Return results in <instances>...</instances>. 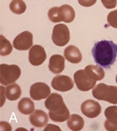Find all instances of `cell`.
<instances>
[{"label": "cell", "mask_w": 117, "mask_h": 131, "mask_svg": "<svg viewBox=\"0 0 117 131\" xmlns=\"http://www.w3.org/2000/svg\"><path fill=\"white\" fill-rule=\"evenodd\" d=\"M18 109L23 114H29L35 111V104L28 97H24L18 102Z\"/></svg>", "instance_id": "cell-19"}, {"label": "cell", "mask_w": 117, "mask_h": 131, "mask_svg": "<svg viewBox=\"0 0 117 131\" xmlns=\"http://www.w3.org/2000/svg\"><path fill=\"white\" fill-rule=\"evenodd\" d=\"M70 33L68 27L65 24H58L54 26L52 34V41L58 46H64L69 43Z\"/></svg>", "instance_id": "cell-5"}, {"label": "cell", "mask_w": 117, "mask_h": 131, "mask_svg": "<svg viewBox=\"0 0 117 131\" xmlns=\"http://www.w3.org/2000/svg\"><path fill=\"white\" fill-rule=\"evenodd\" d=\"M48 68L53 74H59L63 72L65 70L64 57L58 54L52 56L49 60Z\"/></svg>", "instance_id": "cell-14"}, {"label": "cell", "mask_w": 117, "mask_h": 131, "mask_svg": "<svg viewBox=\"0 0 117 131\" xmlns=\"http://www.w3.org/2000/svg\"><path fill=\"white\" fill-rule=\"evenodd\" d=\"M67 126L70 130L75 131L81 130L84 126V121L81 116L72 114L67 120Z\"/></svg>", "instance_id": "cell-18"}, {"label": "cell", "mask_w": 117, "mask_h": 131, "mask_svg": "<svg viewBox=\"0 0 117 131\" xmlns=\"http://www.w3.org/2000/svg\"><path fill=\"white\" fill-rule=\"evenodd\" d=\"M59 7H53L49 9L48 16L49 20L53 23H60V19L58 16Z\"/></svg>", "instance_id": "cell-23"}, {"label": "cell", "mask_w": 117, "mask_h": 131, "mask_svg": "<svg viewBox=\"0 0 117 131\" xmlns=\"http://www.w3.org/2000/svg\"><path fill=\"white\" fill-rule=\"evenodd\" d=\"M81 112L86 117L94 118L98 116L102 111V107L98 102L93 100H88L83 102L81 106Z\"/></svg>", "instance_id": "cell-10"}, {"label": "cell", "mask_w": 117, "mask_h": 131, "mask_svg": "<svg viewBox=\"0 0 117 131\" xmlns=\"http://www.w3.org/2000/svg\"><path fill=\"white\" fill-rule=\"evenodd\" d=\"M64 56L67 60L73 64H78L82 60V55L79 48L74 45L67 46L64 51Z\"/></svg>", "instance_id": "cell-15"}, {"label": "cell", "mask_w": 117, "mask_h": 131, "mask_svg": "<svg viewBox=\"0 0 117 131\" xmlns=\"http://www.w3.org/2000/svg\"><path fill=\"white\" fill-rule=\"evenodd\" d=\"M58 16L60 21L69 23L75 20V11L71 6L64 4L59 7Z\"/></svg>", "instance_id": "cell-16"}, {"label": "cell", "mask_w": 117, "mask_h": 131, "mask_svg": "<svg viewBox=\"0 0 117 131\" xmlns=\"http://www.w3.org/2000/svg\"><path fill=\"white\" fill-rule=\"evenodd\" d=\"M107 120L104 121V128L107 130H117V106H110L104 111Z\"/></svg>", "instance_id": "cell-12"}, {"label": "cell", "mask_w": 117, "mask_h": 131, "mask_svg": "<svg viewBox=\"0 0 117 131\" xmlns=\"http://www.w3.org/2000/svg\"><path fill=\"white\" fill-rule=\"evenodd\" d=\"M75 82L79 90L81 91H88L91 90L96 84V81L91 79L86 74L84 70L77 71L74 74Z\"/></svg>", "instance_id": "cell-6"}, {"label": "cell", "mask_w": 117, "mask_h": 131, "mask_svg": "<svg viewBox=\"0 0 117 131\" xmlns=\"http://www.w3.org/2000/svg\"><path fill=\"white\" fill-rule=\"evenodd\" d=\"M45 107L49 110V118L54 122L62 123L68 120L69 111L62 97L58 93L51 94L45 101Z\"/></svg>", "instance_id": "cell-2"}, {"label": "cell", "mask_w": 117, "mask_h": 131, "mask_svg": "<svg viewBox=\"0 0 117 131\" xmlns=\"http://www.w3.org/2000/svg\"><path fill=\"white\" fill-rule=\"evenodd\" d=\"M104 7L108 9H112L116 6L117 0H101Z\"/></svg>", "instance_id": "cell-25"}, {"label": "cell", "mask_w": 117, "mask_h": 131, "mask_svg": "<svg viewBox=\"0 0 117 131\" xmlns=\"http://www.w3.org/2000/svg\"><path fill=\"white\" fill-rule=\"evenodd\" d=\"M29 94L32 100H41L46 99L51 95V89L46 83L37 82L31 86Z\"/></svg>", "instance_id": "cell-8"}, {"label": "cell", "mask_w": 117, "mask_h": 131, "mask_svg": "<svg viewBox=\"0 0 117 131\" xmlns=\"http://www.w3.org/2000/svg\"><path fill=\"white\" fill-rule=\"evenodd\" d=\"M29 121L32 126L37 128H42L48 123V117L47 114L43 110H36L29 116Z\"/></svg>", "instance_id": "cell-13"}, {"label": "cell", "mask_w": 117, "mask_h": 131, "mask_svg": "<svg viewBox=\"0 0 117 131\" xmlns=\"http://www.w3.org/2000/svg\"><path fill=\"white\" fill-rule=\"evenodd\" d=\"M107 22L109 25L117 29V10L111 11L107 16Z\"/></svg>", "instance_id": "cell-24"}, {"label": "cell", "mask_w": 117, "mask_h": 131, "mask_svg": "<svg viewBox=\"0 0 117 131\" xmlns=\"http://www.w3.org/2000/svg\"><path fill=\"white\" fill-rule=\"evenodd\" d=\"M9 8L13 13L20 15L26 11L27 6L23 0H13L9 5Z\"/></svg>", "instance_id": "cell-21"}, {"label": "cell", "mask_w": 117, "mask_h": 131, "mask_svg": "<svg viewBox=\"0 0 117 131\" xmlns=\"http://www.w3.org/2000/svg\"><path fill=\"white\" fill-rule=\"evenodd\" d=\"M46 53L44 48L40 45H34L29 49V61L34 66H39L45 62Z\"/></svg>", "instance_id": "cell-11"}, {"label": "cell", "mask_w": 117, "mask_h": 131, "mask_svg": "<svg viewBox=\"0 0 117 131\" xmlns=\"http://www.w3.org/2000/svg\"><path fill=\"white\" fill-rule=\"evenodd\" d=\"M6 93V89L4 88V87H3V86H1V94H2V102L1 103V107L2 106L3 104H4V100L3 98V96H4V95H5Z\"/></svg>", "instance_id": "cell-28"}, {"label": "cell", "mask_w": 117, "mask_h": 131, "mask_svg": "<svg viewBox=\"0 0 117 131\" xmlns=\"http://www.w3.org/2000/svg\"><path fill=\"white\" fill-rule=\"evenodd\" d=\"M51 86L54 90L60 92H67L74 87V81L71 78L65 75H58L53 78Z\"/></svg>", "instance_id": "cell-9"}, {"label": "cell", "mask_w": 117, "mask_h": 131, "mask_svg": "<svg viewBox=\"0 0 117 131\" xmlns=\"http://www.w3.org/2000/svg\"><path fill=\"white\" fill-rule=\"evenodd\" d=\"M97 2V0H78L80 5L84 7H91L93 6Z\"/></svg>", "instance_id": "cell-26"}, {"label": "cell", "mask_w": 117, "mask_h": 131, "mask_svg": "<svg viewBox=\"0 0 117 131\" xmlns=\"http://www.w3.org/2000/svg\"><path fill=\"white\" fill-rule=\"evenodd\" d=\"M1 48H0V55L1 56H6L11 53L13 51V46L10 41L7 40L3 35L0 36Z\"/></svg>", "instance_id": "cell-22"}, {"label": "cell", "mask_w": 117, "mask_h": 131, "mask_svg": "<svg viewBox=\"0 0 117 131\" xmlns=\"http://www.w3.org/2000/svg\"><path fill=\"white\" fill-rule=\"evenodd\" d=\"M33 45V35L30 32L25 31L16 37L13 42V46L16 50L27 51Z\"/></svg>", "instance_id": "cell-7"}, {"label": "cell", "mask_w": 117, "mask_h": 131, "mask_svg": "<svg viewBox=\"0 0 117 131\" xmlns=\"http://www.w3.org/2000/svg\"><path fill=\"white\" fill-rule=\"evenodd\" d=\"M84 71L86 74L88 75L91 79L94 81H101L104 78V71L100 67L97 65L90 64L85 67Z\"/></svg>", "instance_id": "cell-17"}, {"label": "cell", "mask_w": 117, "mask_h": 131, "mask_svg": "<svg viewBox=\"0 0 117 131\" xmlns=\"http://www.w3.org/2000/svg\"><path fill=\"white\" fill-rule=\"evenodd\" d=\"M91 52L97 64L102 67L109 69L116 61L117 45L112 41H100L94 44Z\"/></svg>", "instance_id": "cell-1"}, {"label": "cell", "mask_w": 117, "mask_h": 131, "mask_svg": "<svg viewBox=\"0 0 117 131\" xmlns=\"http://www.w3.org/2000/svg\"><path fill=\"white\" fill-rule=\"evenodd\" d=\"M1 70V84L7 86L13 83L18 80L21 74V70L16 64H2L0 66Z\"/></svg>", "instance_id": "cell-4"}, {"label": "cell", "mask_w": 117, "mask_h": 131, "mask_svg": "<svg viewBox=\"0 0 117 131\" xmlns=\"http://www.w3.org/2000/svg\"><path fill=\"white\" fill-rule=\"evenodd\" d=\"M8 127H11V126L8 124V123H6V122H4V121H2V122H1V130H10L9 129H8L7 128Z\"/></svg>", "instance_id": "cell-27"}, {"label": "cell", "mask_w": 117, "mask_h": 131, "mask_svg": "<svg viewBox=\"0 0 117 131\" xmlns=\"http://www.w3.org/2000/svg\"><path fill=\"white\" fill-rule=\"evenodd\" d=\"M21 95V88L17 84L14 83L11 84L6 88L5 96L10 101H15L20 98Z\"/></svg>", "instance_id": "cell-20"}, {"label": "cell", "mask_w": 117, "mask_h": 131, "mask_svg": "<svg viewBox=\"0 0 117 131\" xmlns=\"http://www.w3.org/2000/svg\"><path fill=\"white\" fill-rule=\"evenodd\" d=\"M116 82L117 83V75H116Z\"/></svg>", "instance_id": "cell-29"}, {"label": "cell", "mask_w": 117, "mask_h": 131, "mask_svg": "<svg viewBox=\"0 0 117 131\" xmlns=\"http://www.w3.org/2000/svg\"><path fill=\"white\" fill-rule=\"evenodd\" d=\"M93 96L98 100L106 101L111 104H117V86L99 83L93 88Z\"/></svg>", "instance_id": "cell-3"}]
</instances>
